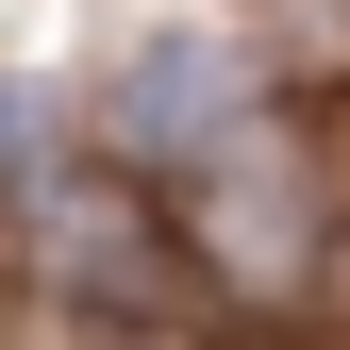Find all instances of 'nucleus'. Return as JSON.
Listing matches in <instances>:
<instances>
[{"label": "nucleus", "instance_id": "nucleus-4", "mask_svg": "<svg viewBox=\"0 0 350 350\" xmlns=\"http://www.w3.org/2000/svg\"><path fill=\"white\" fill-rule=\"evenodd\" d=\"M267 67L300 83V100H334L350 83V0H267Z\"/></svg>", "mask_w": 350, "mask_h": 350}, {"label": "nucleus", "instance_id": "nucleus-3", "mask_svg": "<svg viewBox=\"0 0 350 350\" xmlns=\"http://www.w3.org/2000/svg\"><path fill=\"white\" fill-rule=\"evenodd\" d=\"M250 51H217V33H150V51H117V150L134 167H200L217 134L250 117Z\"/></svg>", "mask_w": 350, "mask_h": 350}, {"label": "nucleus", "instance_id": "nucleus-1", "mask_svg": "<svg viewBox=\"0 0 350 350\" xmlns=\"http://www.w3.org/2000/svg\"><path fill=\"white\" fill-rule=\"evenodd\" d=\"M17 234H33V284H51L67 317H134V334H167V317H184L134 150H117V167H51V150H33V167H17Z\"/></svg>", "mask_w": 350, "mask_h": 350}, {"label": "nucleus", "instance_id": "nucleus-5", "mask_svg": "<svg viewBox=\"0 0 350 350\" xmlns=\"http://www.w3.org/2000/svg\"><path fill=\"white\" fill-rule=\"evenodd\" d=\"M33 117H51V100H33V83H0V200H17V167L51 150V134H33Z\"/></svg>", "mask_w": 350, "mask_h": 350}, {"label": "nucleus", "instance_id": "nucleus-2", "mask_svg": "<svg viewBox=\"0 0 350 350\" xmlns=\"http://www.w3.org/2000/svg\"><path fill=\"white\" fill-rule=\"evenodd\" d=\"M184 184H200V250H217V284H234V300H300V284L334 267V200H317V150H300V134L234 117Z\"/></svg>", "mask_w": 350, "mask_h": 350}]
</instances>
